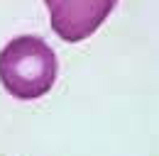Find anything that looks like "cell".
Returning <instances> with one entry per match:
<instances>
[{"label":"cell","mask_w":159,"mask_h":156,"mask_svg":"<svg viewBox=\"0 0 159 156\" xmlns=\"http://www.w3.org/2000/svg\"><path fill=\"white\" fill-rule=\"evenodd\" d=\"M115 2L118 0H44L52 29L64 41L88 39L115 10Z\"/></svg>","instance_id":"cell-2"},{"label":"cell","mask_w":159,"mask_h":156,"mask_svg":"<svg viewBox=\"0 0 159 156\" xmlns=\"http://www.w3.org/2000/svg\"><path fill=\"white\" fill-rule=\"evenodd\" d=\"M57 54L34 34L10 39L0 51V83L17 100H37L57 83Z\"/></svg>","instance_id":"cell-1"}]
</instances>
